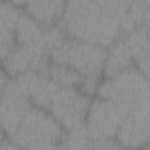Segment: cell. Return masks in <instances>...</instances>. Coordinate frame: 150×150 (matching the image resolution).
<instances>
[{"mask_svg": "<svg viewBox=\"0 0 150 150\" xmlns=\"http://www.w3.org/2000/svg\"><path fill=\"white\" fill-rule=\"evenodd\" d=\"M57 23L68 38L104 48L122 35L118 22L108 15L95 0H67Z\"/></svg>", "mask_w": 150, "mask_h": 150, "instance_id": "cell-1", "label": "cell"}, {"mask_svg": "<svg viewBox=\"0 0 150 150\" xmlns=\"http://www.w3.org/2000/svg\"><path fill=\"white\" fill-rule=\"evenodd\" d=\"M97 97L105 98L124 107L127 111L150 108L149 107V81L136 66L101 80Z\"/></svg>", "mask_w": 150, "mask_h": 150, "instance_id": "cell-2", "label": "cell"}, {"mask_svg": "<svg viewBox=\"0 0 150 150\" xmlns=\"http://www.w3.org/2000/svg\"><path fill=\"white\" fill-rule=\"evenodd\" d=\"M64 130L46 109L30 105L16 130L8 136L20 149L59 148Z\"/></svg>", "mask_w": 150, "mask_h": 150, "instance_id": "cell-3", "label": "cell"}, {"mask_svg": "<svg viewBox=\"0 0 150 150\" xmlns=\"http://www.w3.org/2000/svg\"><path fill=\"white\" fill-rule=\"evenodd\" d=\"M107 49L82 40L67 38L49 56L53 63L69 66L83 77L103 79V64Z\"/></svg>", "mask_w": 150, "mask_h": 150, "instance_id": "cell-4", "label": "cell"}, {"mask_svg": "<svg viewBox=\"0 0 150 150\" xmlns=\"http://www.w3.org/2000/svg\"><path fill=\"white\" fill-rule=\"evenodd\" d=\"M91 98L77 87H59L50 102L48 111L63 130H70L84 124Z\"/></svg>", "mask_w": 150, "mask_h": 150, "instance_id": "cell-5", "label": "cell"}, {"mask_svg": "<svg viewBox=\"0 0 150 150\" xmlns=\"http://www.w3.org/2000/svg\"><path fill=\"white\" fill-rule=\"evenodd\" d=\"M127 112L124 107L112 101L101 97L91 101L84 121V127L91 141L115 138Z\"/></svg>", "mask_w": 150, "mask_h": 150, "instance_id": "cell-6", "label": "cell"}, {"mask_svg": "<svg viewBox=\"0 0 150 150\" xmlns=\"http://www.w3.org/2000/svg\"><path fill=\"white\" fill-rule=\"evenodd\" d=\"M50 63V56L41 45L15 43L1 61L0 66L7 75L12 77L27 70L46 74Z\"/></svg>", "mask_w": 150, "mask_h": 150, "instance_id": "cell-7", "label": "cell"}, {"mask_svg": "<svg viewBox=\"0 0 150 150\" xmlns=\"http://www.w3.org/2000/svg\"><path fill=\"white\" fill-rule=\"evenodd\" d=\"M150 108L130 110L124 116L117 132L116 141L122 148H144L149 144Z\"/></svg>", "mask_w": 150, "mask_h": 150, "instance_id": "cell-8", "label": "cell"}, {"mask_svg": "<svg viewBox=\"0 0 150 150\" xmlns=\"http://www.w3.org/2000/svg\"><path fill=\"white\" fill-rule=\"evenodd\" d=\"M125 47L131 55L135 66L145 75L149 76V40L148 26H139L132 30L122 34Z\"/></svg>", "mask_w": 150, "mask_h": 150, "instance_id": "cell-9", "label": "cell"}, {"mask_svg": "<svg viewBox=\"0 0 150 150\" xmlns=\"http://www.w3.org/2000/svg\"><path fill=\"white\" fill-rule=\"evenodd\" d=\"M32 103L26 98L2 95L0 98V127L7 136H11L22 118L25 117Z\"/></svg>", "mask_w": 150, "mask_h": 150, "instance_id": "cell-10", "label": "cell"}, {"mask_svg": "<svg viewBox=\"0 0 150 150\" xmlns=\"http://www.w3.org/2000/svg\"><path fill=\"white\" fill-rule=\"evenodd\" d=\"M67 0H27L26 13L43 26H52L59 22L64 11Z\"/></svg>", "mask_w": 150, "mask_h": 150, "instance_id": "cell-11", "label": "cell"}, {"mask_svg": "<svg viewBox=\"0 0 150 150\" xmlns=\"http://www.w3.org/2000/svg\"><path fill=\"white\" fill-rule=\"evenodd\" d=\"M132 66H135L134 60L129 54V50L125 47L121 35L110 46H108L103 64V77L114 76Z\"/></svg>", "mask_w": 150, "mask_h": 150, "instance_id": "cell-12", "label": "cell"}, {"mask_svg": "<svg viewBox=\"0 0 150 150\" xmlns=\"http://www.w3.org/2000/svg\"><path fill=\"white\" fill-rule=\"evenodd\" d=\"M46 26L41 25L29 14L22 12L16 27L14 29V35L16 43L20 45H41L45 34ZM43 47V46H42Z\"/></svg>", "mask_w": 150, "mask_h": 150, "instance_id": "cell-13", "label": "cell"}, {"mask_svg": "<svg viewBox=\"0 0 150 150\" xmlns=\"http://www.w3.org/2000/svg\"><path fill=\"white\" fill-rule=\"evenodd\" d=\"M57 89L59 86H56L46 74L39 73L32 93L29 95V102L35 107L48 110L54 94Z\"/></svg>", "mask_w": 150, "mask_h": 150, "instance_id": "cell-14", "label": "cell"}, {"mask_svg": "<svg viewBox=\"0 0 150 150\" xmlns=\"http://www.w3.org/2000/svg\"><path fill=\"white\" fill-rule=\"evenodd\" d=\"M46 75L59 87H77L80 88L83 76L75 69L66 64L50 63Z\"/></svg>", "mask_w": 150, "mask_h": 150, "instance_id": "cell-15", "label": "cell"}, {"mask_svg": "<svg viewBox=\"0 0 150 150\" xmlns=\"http://www.w3.org/2000/svg\"><path fill=\"white\" fill-rule=\"evenodd\" d=\"M93 141L88 135V131L83 125L64 130L63 137L59 144V148H67V149H91Z\"/></svg>", "mask_w": 150, "mask_h": 150, "instance_id": "cell-16", "label": "cell"}, {"mask_svg": "<svg viewBox=\"0 0 150 150\" xmlns=\"http://www.w3.org/2000/svg\"><path fill=\"white\" fill-rule=\"evenodd\" d=\"M21 13L19 6L7 0H0V33L14 32Z\"/></svg>", "mask_w": 150, "mask_h": 150, "instance_id": "cell-17", "label": "cell"}, {"mask_svg": "<svg viewBox=\"0 0 150 150\" xmlns=\"http://www.w3.org/2000/svg\"><path fill=\"white\" fill-rule=\"evenodd\" d=\"M67 38H68L67 34L60 27L59 23H55V25H52V26H47L46 29H45L43 39H42V46L46 49V52L48 54H50L54 49L60 47Z\"/></svg>", "mask_w": 150, "mask_h": 150, "instance_id": "cell-18", "label": "cell"}, {"mask_svg": "<svg viewBox=\"0 0 150 150\" xmlns=\"http://www.w3.org/2000/svg\"><path fill=\"white\" fill-rule=\"evenodd\" d=\"M16 40L14 32H4L0 33V63L5 59V56L9 53V50L15 46Z\"/></svg>", "mask_w": 150, "mask_h": 150, "instance_id": "cell-19", "label": "cell"}, {"mask_svg": "<svg viewBox=\"0 0 150 150\" xmlns=\"http://www.w3.org/2000/svg\"><path fill=\"white\" fill-rule=\"evenodd\" d=\"M91 148H96V149H116V148H122V145L116 141V138H103V139L93 141Z\"/></svg>", "mask_w": 150, "mask_h": 150, "instance_id": "cell-20", "label": "cell"}, {"mask_svg": "<svg viewBox=\"0 0 150 150\" xmlns=\"http://www.w3.org/2000/svg\"><path fill=\"white\" fill-rule=\"evenodd\" d=\"M9 80V76L7 75V73L2 69V67L0 66V98L1 96L4 95V91H5V88L7 86V82Z\"/></svg>", "mask_w": 150, "mask_h": 150, "instance_id": "cell-21", "label": "cell"}, {"mask_svg": "<svg viewBox=\"0 0 150 150\" xmlns=\"http://www.w3.org/2000/svg\"><path fill=\"white\" fill-rule=\"evenodd\" d=\"M7 1H9V2H12V4H14V5L20 7V6H25L27 0H7Z\"/></svg>", "mask_w": 150, "mask_h": 150, "instance_id": "cell-22", "label": "cell"}, {"mask_svg": "<svg viewBox=\"0 0 150 150\" xmlns=\"http://www.w3.org/2000/svg\"><path fill=\"white\" fill-rule=\"evenodd\" d=\"M5 138H6V132H5V131H4V129L0 127V143H1Z\"/></svg>", "mask_w": 150, "mask_h": 150, "instance_id": "cell-23", "label": "cell"}]
</instances>
